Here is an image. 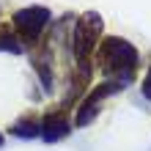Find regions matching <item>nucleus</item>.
<instances>
[{
	"mask_svg": "<svg viewBox=\"0 0 151 151\" xmlns=\"http://www.w3.org/2000/svg\"><path fill=\"white\" fill-rule=\"evenodd\" d=\"M102 33V19L96 14H85V19L77 22V30H74V55L80 60V66H83L85 74H91V69L85 66L88 60V52L93 47V36H99Z\"/></svg>",
	"mask_w": 151,
	"mask_h": 151,
	"instance_id": "f03ea898",
	"label": "nucleus"
},
{
	"mask_svg": "<svg viewBox=\"0 0 151 151\" xmlns=\"http://www.w3.org/2000/svg\"><path fill=\"white\" fill-rule=\"evenodd\" d=\"M0 146H3V135H0Z\"/></svg>",
	"mask_w": 151,
	"mask_h": 151,
	"instance_id": "0eeeda50",
	"label": "nucleus"
},
{
	"mask_svg": "<svg viewBox=\"0 0 151 151\" xmlns=\"http://www.w3.org/2000/svg\"><path fill=\"white\" fill-rule=\"evenodd\" d=\"M99 58H102V63H104V72L118 77V85L129 83V77L135 74L137 50L132 47V44H127L124 39H104Z\"/></svg>",
	"mask_w": 151,
	"mask_h": 151,
	"instance_id": "f257e3e1",
	"label": "nucleus"
},
{
	"mask_svg": "<svg viewBox=\"0 0 151 151\" xmlns=\"http://www.w3.org/2000/svg\"><path fill=\"white\" fill-rule=\"evenodd\" d=\"M11 132H14V135H19V137H33V135H39L41 129L36 127V121H33V118H25V121L17 124Z\"/></svg>",
	"mask_w": 151,
	"mask_h": 151,
	"instance_id": "39448f33",
	"label": "nucleus"
},
{
	"mask_svg": "<svg viewBox=\"0 0 151 151\" xmlns=\"http://www.w3.org/2000/svg\"><path fill=\"white\" fill-rule=\"evenodd\" d=\"M47 19H50V11L41 8V6H30V8H22V11L14 14L17 30H19V36L28 39V41H33L41 33V28L47 25Z\"/></svg>",
	"mask_w": 151,
	"mask_h": 151,
	"instance_id": "7ed1b4c3",
	"label": "nucleus"
},
{
	"mask_svg": "<svg viewBox=\"0 0 151 151\" xmlns=\"http://www.w3.org/2000/svg\"><path fill=\"white\" fill-rule=\"evenodd\" d=\"M66 132H69V121H66L63 113H50L47 118L41 121V135H44V140H58V137H63Z\"/></svg>",
	"mask_w": 151,
	"mask_h": 151,
	"instance_id": "20e7f679",
	"label": "nucleus"
},
{
	"mask_svg": "<svg viewBox=\"0 0 151 151\" xmlns=\"http://www.w3.org/2000/svg\"><path fill=\"white\" fill-rule=\"evenodd\" d=\"M0 47H3V50H11V52H19V44L14 41V36H11L8 30L0 33Z\"/></svg>",
	"mask_w": 151,
	"mask_h": 151,
	"instance_id": "423d86ee",
	"label": "nucleus"
}]
</instances>
